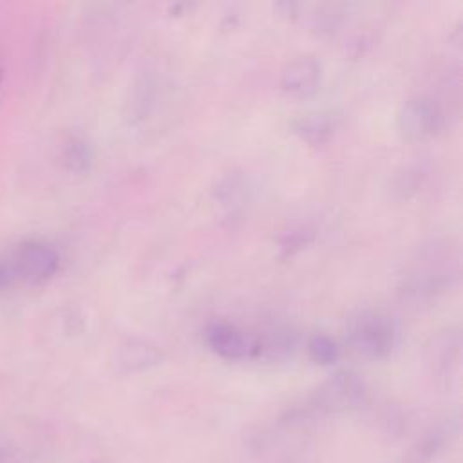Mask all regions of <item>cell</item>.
Segmentation results:
<instances>
[{
	"label": "cell",
	"instance_id": "cell-1",
	"mask_svg": "<svg viewBox=\"0 0 463 463\" xmlns=\"http://www.w3.org/2000/svg\"><path fill=\"white\" fill-rule=\"evenodd\" d=\"M349 345L365 358H385L400 344V324L378 307L354 311L345 324Z\"/></svg>",
	"mask_w": 463,
	"mask_h": 463
},
{
	"label": "cell",
	"instance_id": "cell-2",
	"mask_svg": "<svg viewBox=\"0 0 463 463\" xmlns=\"http://www.w3.org/2000/svg\"><path fill=\"white\" fill-rule=\"evenodd\" d=\"M456 277L458 269L449 260V255L436 250L434 255L432 251L427 253V257L403 277L400 293L411 302H425L445 291Z\"/></svg>",
	"mask_w": 463,
	"mask_h": 463
},
{
	"label": "cell",
	"instance_id": "cell-3",
	"mask_svg": "<svg viewBox=\"0 0 463 463\" xmlns=\"http://www.w3.org/2000/svg\"><path fill=\"white\" fill-rule=\"evenodd\" d=\"M365 396V383L353 371H336L329 374L309 396V407L315 412L335 414L354 409Z\"/></svg>",
	"mask_w": 463,
	"mask_h": 463
},
{
	"label": "cell",
	"instance_id": "cell-4",
	"mask_svg": "<svg viewBox=\"0 0 463 463\" xmlns=\"http://www.w3.org/2000/svg\"><path fill=\"white\" fill-rule=\"evenodd\" d=\"M443 121L439 103L429 94H411L396 112V130L405 141H421L432 136Z\"/></svg>",
	"mask_w": 463,
	"mask_h": 463
},
{
	"label": "cell",
	"instance_id": "cell-5",
	"mask_svg": "<svg viewBox=\"0 0 463 463\" xmlns=\"http://www.w3.org/2000/svg\"><path fill=\"white\" fill-rule=\"evenodd\" d=\"M7 266L11 279H18L27 284H42L58 271L60 255L47 242L27 241L16 248Z\"/></svg>",
	"mask_w": 463,
	"mask_h": 463
},
{
	"label": "cell",
	"instance_id": "cell-6",
	"mask_svg": "<svg viewBox=\"0 0 463 463\" xmlns=\"http://www.w3.org/2000/svg\"><path fill=\"white\" fill-rule=\"evenodd\" d=\"M204 338L212 351L222 358L242 360L259 353V340L226 320H212L204 329Z\"/></svg>",
	"mask_w": 463,
	"mask_h": 463
},
{
	"label": "cell",
	"instance_id": "cell-7",
	"mask_svg": "<svg viewBox=\"0 0 463 463\" xmlns=\"http://www.w3.org/2000/svg\"><path fill=\"white\" fill-rule=\"evenodd\" d=\"M322 78V63L311 54L293 58L280 74V87L291 96H307L317 90Z\"/></svg>",
	"mask_w": 463,
	"mask_h": 463
},
{
	"label": "cell",
	"instance_id": "cell-8",
	"mask_svg": "<svg viewBox=\"0 0 463 463\" xmlns=\"http://www.w3.org/2000/svg\"><path fill=\"white\" fill-rule=\"evenodd\" d=\"M159 360H161V353L157 351V347L139 338L127 340L118 351V367L123 373L148 369L156 365Z\"/></svg>",
	"mask_w": 463,
	"mask_h": 463
},
{
	"label": "cell",
	"instance_id": "cell-9",
	"mask_svg": "<svg viewBox=\"0 0 463 463\" xmlns=\"http://www.w3.org/2000/svg\"><path fill=\"white\" fill-rule=\"evenodd\" d=\"M336 118L331 112H307L293 119V130L309 143H322L335 128Z\"/></svg>",
	"mask_w": 463,
	"mask_h": 463
},
{
	"label": "cell",
	"instance_id": "cell-10",
	"mask_svg": "<svg viewBox=\"0 0 463 463\" xmlns=\"http://www.w3.org/2000/svg\"><path fill=\"white\" fill-rule=\"evenodd\" d=\"M447 441V430L436 427L425 432L405 454L403 463H430L443 449Z\"/></svg>",
	"mask_w": 463,
	"mask_h": 463
},
{
	"label": "cell",
	"instance_id": "cell-11",
	"mask_svg": "<svg viewBox=\"0 0 463 463\" xmlns=\"http://www.w3.org/2000/svg\"><path fill=\"white\" fill-rule=\"evenodd\" d=\"M63 159L72 170H85L92 161V146L81 136H72L63 146Z\"/></svg>",
	"mask_w": 463,
	"mask_h": 463
},
{
	"label": "cell",
	"instance_id": "cell-12",
	"mask_svg": "<svg viewBox=\"0 0 463 463\" xmlns=\"http://www.w3.org/2000/svg\"><path fill=\"white\" fill-rule=\"evenodd\" d=\"M307 351H309V356L317 364H324V365L336 362L338 353H340L336 342L329 335H324V333H317L309 338Z\"/></svg>",
	"mask_w": 463,
	"mask_h": 463
},
{
	"label": "cell",
	"instance_id": "cell-13",
	"mask_svg": "<svg viewBox=\"0 0 463 463\" xmlns=\"http://www.w3.org/2000/svg\"><path fill=\"white\" fill-rule=\"evenodd\" d=\"M9 280H11L9 266H7V264H4V262H0V288H2L4 284H7Z\"/></svg>",
	"mask_w": 463,
	"mask_h": 463
},
{
	"label": "cell",
	"instance_id": "cell-14",
	"mask_svg": "<svg viewBox=\"0 0 463 463\" xmlns=\"http://www.w3.org/2000/svg\"><path fill=\"white\" fill-rule=\"evenodd\" d=\"M4 76H5V71H4L2 58H0V96H2V87H4Z\"/></svg>",
	"mask_w": 463,
	"mask_h": 463
},
{
	"label": "cell",
	"instance_id": "cell-15",
	"mask_svg": "<svg viewBox=\"0 0 463 463\" xmlns=\"http://www.w3.org/2000/svg\"><path fill=\"white\" fill-rule=\"evenodd\" d=\"M4 458H5V454H4V450L0 449V463H2V459H4Z\"/></svg>",
	"mask_w": 463,
	"mask_h": 463
}]
</instances>
